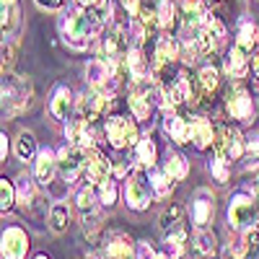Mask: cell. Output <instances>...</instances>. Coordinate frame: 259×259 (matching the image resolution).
<instances>
[{"instance_id":"obj_1","label":"cell","mask_w":259,"mask_h":259,"mask_svg":"<svg viewBox=\"0 0 259 259\" xmlns=\"http://www.w3.org/2000/svg\"><path fill=\"white\" fill-rule=\"evenodd\" d=\"M60 36L68 47L73 50H85L96 36H101V31L106 29L101 24V18L94 13V8H75L60 16Z\"/></svg>"},{"instance_id":"obj_2","label":"cell","mask_w":259,"mask_h":259,"mask_svg":"<svg viewBox=\"0 0 259 259\" xmlns=\"http://www.w3.org/2000/svg\"><path fill=\"white\" fill-rule=\"evenodd\" d=\"M226 223H228V228L236 231V233L259 223V200L254 197V192H251L249 187L236 189L231 197H228Z\"/></svg>"},{"instance_id":"obj_3","label":"cell","mask_w":259,"mask_h":259,"mask_svg":"<svg viewBox=\"0 0 259 259\" xmlns=\"http://www.w3.org/2000/svg\"><path fill=\"white\" fill-rule=\"evenodd\" d=\"M133 36L130 31H124L122 26H109L104 34H101V50H99V57L106 60L109 65L119 70V75H127V55L133 50Z\"/></svg>"},{"instance_id":"obj_4","label":"cell","mask_w":259,"mask_h":259,"mask_svg":"<svg viewBox=\"0 0 259 259\" xmlns=\"http://www.w3.org/2000/svg\"><path fill=\"white\" fill-rule=\"evenodd\" d=\"M122 192H124V205H127V210H133V212H145V210L150 207V202L156 200L145 166L133 168V171L124 177Z\"/></svg>"},{"instance_id":"obj_5","label":"cell","mask_w":259,"mask_h":259,"mask_svg":"<svg viewBox=\"0 0 259 259\" xmlns=\"http://www.w3.org/2000/svg\"><path fill=\"white\" fill-rule=\"evenodd\" d=\"M31 101V83L29 78L21 75H6L3 73V114L16 117L18 112H24Z\"/></svg>"},{"instance_id":"obj_6","label":"cell","mask_w":259,"mask_h":259,"mask_svg":"<svg viewBox=\"0 0 259 259\" xmlns=\"http://www.w3.org/2000/svg\"><path fill=\"white\" fill-rule=\"evenodd\" d=\"M104 138L114 150H127V148H135L140 140L138 133V124L135 119H130L124 114H112L104 124Z\"/></svg>"},{"instance_id":"obj_7","label":"cell","mask_w":259,"mask_h":259,"mask_svg":"<svg viewBox=\"0 0 259 259\" xmlns=\"http://www.w3.org/2000/svg\"><path fill=\"white\" fill-rule=\"evenodd\" d=\"M85 158H89V150L75 148L70 143H65L57 150V174L65 184H75L80 177H85Z\"/></svg>"},{"instance_id":"obj_8","label":"cell","mask_w":259,"mask_h":259,"mask_svg":"<svg viewBox=\"0 0 259 259\" xmlns=\"http://www.w3.org/2000/svg\"><path fill=\"white\" fill-rule=\"evenodd\" d=\"M212 150H215V156L226 158L228 163L244 158V153H246V140H244V135H241V130H239V127H231V124L218 127V130H215Z\"/></svg>"},{"instance_id":"obj_9","label":"cell","mask_w":259,"mask_h":259,"mask_svg":"<svg viewBox=\"0 0 259 259\" xmlns=\"http://www.w3.org/2000/svg\"><path fill=\"white\" fill-rule=\"evenodd\" d=\"M207 18H210V6H205V0H182L179 21L184 36H197V31L207 24Z\"/></svg>"},{"instance_id":"obj_10","label":"cell","mask_w":259,"mask_h":259,"mask_svg":"<svg viewBox=\"0 0 259 259\" xmlns=\"http://www.w3.org/2000/svg\"><path fill=\"white\" fill-rule=\"evenodd\" d=\"M75 106H78V117L89 119V122H96V119H101L106 112H109L112 94H104L99 89H89V91H83L78 96Z\"/></svg>"},{"instance_id":"obj_11","label":"cell","mask_w":259,"mask_h":259,"mask_svg":"<svg viewBox=\"0 0 259 259\" xmlns=\"http://www.w3.org/2000/svg\"><path fill=\"white\" fill-rule=\"evenodd\" d=\"M65 140L75 148H83V150H94L96 143H99V133L94 122L83 119V117H75V119H68L65 122Z\"/></svg>"},{"instance_id":"obj_12","label":"cell","mask_w":259,"mask_h":259,"mask_svg":"<svg viewBox=\"0 0 259 259\" xmlns=\"http://www.w3.org/2000/svg\"><path fill=\"white\" fill-rule=\"evenodd\" d=\"M226 114L236 122H244L249 124L254 119V99L246 89L236 85V89H228L226 94Z\"/></svg>"},{"instance_id":"obj_13","label":"cell","mask_w":259,"mask_h":259,"mask_svg":"<svg viewBox=\"0 0 259 259\" xmlns=\"http://www.w3.org/2000/svg\"><path fill=\"white\" fill-rule=\"evenodd\" d=\"M29 233L18 226H6L3 236H0V254L3 259H26L29 254Z\"/></svg>"},{"instance_id":"obj_14","label":"cell","mask_w":259,"mask_h":259,"mask_svg":"<svg viewBox=\"0 0 259 259\" xmlns=\"http://www.w3.org/2000/svg\"><path fill=\"white\" fill-rule=\"evenodd\" d=\"M135 244L124 231H109L101 241V259H133L135 256Z\"/></svg>"},{"instance_id":"obj_15","label":"cell","mask_w":259,"mask_h":259,"mask_svg":"<svg viewBox=\"0 0 259 259\" xmlns=\"http://www.w3.org/2000/svg\"><path fill=\"white\" fill-rule=\"evenodd\" d=\"M112 177H114V161L99 148L89 150V158H85V182L99 187L101 182L112 179Z\"/></svg>"},{"instance_id":"obj_16","label":"cell","mask_w":259,"mask_h":259,"mask_svg":"<svg viewBox=\"0 0 259 259\" xmlns=\"http://www.w3.org/2000/svg\"><path fill=\"white\" fill-rule=\"evenodd\" d=\"M189 218L194 228H207L215 218V197L207 189H197L189 202Z\"/></svg>"},{"instance_id":"obj_17","label":"cell","mask_w":259,"mask_h":259,"mask_svg":"<svg viewBox=\"0 0 259 259\" xmlns=\"http://www.w3.org/2000/svg\"><path fill=\"white\" fill-rule=\"evenodd\" d=\"M161 109H163V130L168 133V138L177 145H187L189 143V119H184L177 112V106H171V104H163Z\"/></svg>"},{"instance_id":"obj_18","label":"cell","mask_w":259,"mask_h":259,"mask_svg":"<svg viewBox=\"0 0 259 259\" xmlns=\"http://www.w3.org/2000/svg\"><path fill=\"white\" fill-rule=\"evenodd\" d=\"M57 174V153L47 145V148H39V153L34 158V179L41 187H50L55 182Z\"/></svg>"},{"instance_id":"obj_19","label":"cell","mask_w":259,"mask_h":259,"mask_svg":"<svg viewBox=\"0 0 259 259\" xmlns=\"http://www.w3.org/2000/svg\"><path fill=\"white\" fill-rule=\"evenodd\" d=\"M182 60L179 55V41L171 39L166 31L161 36H156V45H153V62L150 68H163V65H177Z\"/></svg>"},{"instance_id":"obj_20","label":"cell","mask_w":259,"mask_h":259,"mask_svg":"<svg viewBox=\"0 0 259 259\" xmlns=\"http://www.w3.org/2000/svg\"><path fill=\"white\" fill-rule=\"evenodd\" d=\"M70 109H73V91L68 85L57 83L52 94H50V114L57 122H68L70 119Z\"/></svg>"},{"instance_id":"obj_21","label":"cell","mask_w":259,"mask_h":259,"mask_svg":"<svg viewBox=\"0 0 259 259\" xmlns=\"http://www.w3.org/2000/svg\"><path fill=\"white\" fill-rule=\"evenodd\" d=\"M189 143H194L197 150H207L215 143V127L205 117H189Z\"/></svg>"},{"instance_id":"obj_22","label":"cell","mask_w":259,"mask_h":259,"mask_svg":"<svg viewBox=\"0 0 259 259\" xmlns=\"http://www.w3.org/2000/svg\"><path fill=\"white\" fill-rule=\"evenodd\" d=\"M223 68H226L228 78L241 80V78H246V73H249V68H251V57L233 45V47L226 52V57H223Z\"/></svg>"},{"instance_id":"obj_23","label":"cell","mask_w":259,"mask_h":259,"mask_svg":"<svg viewBox=\"0 0 259 259\" xmlns=\"http://www.w3.org/2000/svg\"><path fill=\"white\" fill-rule=\"evenodd\" d=\"M233 45L239 47L241 52H246V55H254V50H256V45H259V26L254 24V21H249V18H241Z\"/></svg>"},{"instance_id":"obj_24","label":"cell","mask_w":259,"mask_h":259,"mask_svg":"<svg viewBox=\"0 0 259 259\" xmlns=\"http://www.w3.org/2000/svg\"><path fill=\"white\" fill-rule=\"evenodd\" d=\"M127 75H130L133 83L150 75V62H148L140 45H133V50H130V55H127Z\"/></svg>"},{"instance_id":"obj_25","label":"cell","mask_w":259,"mask_h":259,"mask_svg":"<svg viewBox=\"0 0 259 259\" xmlns=\"http://www.w3.org/2000/svg\"><path fill=\"white\" fill-rule=\"evenodd\" d=\"M221 85V70L215 65H205L197 75V96H194V104H200V96H212Z\"/></svg>"},{"instance_id":"obj_26","label":"cell","mask_w":259,"mask_h":259,"mask_svg":"<svg viewBox=\"0 0 259 259\" xmlns=\"http://www.w3.org/2000/svg\"><path fill=\"white\" fill-rule=\"evenodd\" d=\"M207 6L221 21H241L244 16V0H207Z\"/></svg>"},{"instance_id":"obj_27","label":"cell","mask_w":259,"mask_h":259,"mask_svg":"<svg viewBox=\"0 0 259 259\" xmlns=\"http://www.w3.org/2000/svg\"><path fill=\"white\" fill-rule=\"evenodd\" d=\"M182 226H187V223H184V207H182V205H168V207L158 215V231H161V236L174 233V231H179Z\"/></svg>"},{"instance_id":"obj_28","label":"cell","mask_w":259,"mask_h":259,"mask_svg":"<svg viewBox=\"0 0 259 259\" xmlns=\"http://www.w3.org/2000/svg\"><path fill=\"white\" fill-rule=\"evenodd\" d=\"M148 177H150V187H153V197L156 200H166L171 197V192H174V179H171L163 168H156V166H150L148 168Z\"/></svg>"},{"instance_id":"obj_29","label":"cell","mask_w":259,"mask_h":259,"mask_svg":"<svg viewBox=\"0 0 259 259\" xmlns=\"http://www.w3.org/2000/svg\"><path fill=\"white\" fill-rule=\"evenodd\" d=\"M70 218H73V210L68 202H52L50 207V215H47V223H50V231L52 233H65L70 226Z\"/></svg>"},{"instance_id":"obj_30","label":"cell","mask_w":259,"mask_h":259,"mask_svg":"<svg viewBox=\"0 0 259 259\" xmlns=\"http://www.w3.org/2000/svg\"><path fill=\"white\" fill-rule=\"evenodd\" d=\"M187 241H189V228L182 226L179 231L163 236V251L168 256H174V259H182L187 254Z\"/></svg>"},{"instance_id":"obj_31","label":"cell","mask_w":259,"mask_h":259,"mask_svg":"<svg viewBox=\"0 0 259 259\" xmlns=\"http://www.w3.org/2000/svg\"><path fill=\"white\" fill-rule=\"evenodd\" d=\"M179 6H182V0H158L156 13H158L161 31H168V29L177 26V21H179Z\"/></svg>"},{"instance_id":"obj_32","label":"cell","mask_w":259,"mask_h":259,"mask_svg":"<svg viewBox=\"0 0 259 259\" xmlns=\"http://www.w3.org/2000/svg\"><path fill=\"white\" fill-rule=\"evenodd\" d=\"M192 244H194V251L202 254V256H215L218 249H221L218 246V236H215L210 228H197V231H194Z\"/></svg>"},{"instance_id":"obj_33","label":"cell","mask_w":259,"mask_h":259,"mask_svg":"<svg viewBox=\"0 0 259 259\" xmlns=\"http://www.w3.org/2000/svg\"><path fill=\"white\" fill-rule=\"evenodd\" d=\"M163 171H166V174L174 179V182H184L187 174H189V161H187L182 153H177V150H168L166 161H163Z\"/></svg>"},{"instance_id":"obj_34","label":"cell","mask_w":259,"mask_h":259,"mask_svg":"<svg viewBox=\"0 0 259 259\" xmlns=\"http://www.w3.org/2000/svg\"><path fill=\"white\" fill-rule=\"evenodd\" d=\"M16 197L21 207H31L36 200V179L29 174H18L16 177Z\"/></svg>"},{"instance_id":"obj_35","label":"cell","mask_w":259,"mask_h":259,"mask_svg":"<svg viewBox=\"0 0 259 259\" xmlns=\"http://www.w3.org/2000/svg\"><path fill=\"white\" fill-rule=\"evenodd\" d=\"M135 161H138V166H145V168L156 166L158 148H156V143H153V138H150V135H143L138 140V145H135Z\"/></svg>"},{"instance_id":"obj_36","label":"cell","mask_w":259,"mask_h":259,"mask_svg":"<svg viewBox=\"0 0 259 259\" xmlns=\"http://www.w3.org/2000/svg\"><path fill=\"white\" fill-rule=\"evenodd\" d=\"M36 153H39V148H36L34 133H29V130H21V133H18V140H16V156H18V161L34 163Z\"/></svg>"},{"instance_id":"obj_37","label":"cell","mask_w":259,"mask_h":259,"mask_svg":"<svg viewBox=\"0 0 259 259\" xmlns=\"http://www.w3.org/2000/svg\"><path fill=\"white\" fill-rule=\"evenodd\" d=\"M96 194H99V205L112 210L117 205V200H119V184L114 179H106V182H101L96 187Z\"/></svg>"},{"instance_id":"obj_38","label":"cell","mask_w":259,"mask_h":259,"mask_svg":"<svg viewBox=\"0 0 259 259\" xmlns=\"http://www.w3.org/2000/svg\"><path fill=\"white\" fill-rule=\"evenodd\" d=\"M18 205V197H16V182L11 179H0V212H11L13 207Z\"/></svg>"},{"instance_id":"obj_39","label":"cell","mask_w":259,"mask_h":259,"mask_svg":"<svg viewBox=\"0 0 259 259\" xmlns=\"http://www.w3.org/2000/svg\"><path fill=\"white\" fill-rule=\"evenodd\" d=\"M96 202H99V194H96V187L94 184H85L75 192V205L80 212H91L96 210Z\"/></svg>"},{"instance_id":"obj_40","label":"cell","mask_w":259,"mask_h":259,"mask_svg":"<svg viewBox=\"0 0 259 259\" xmlns=\"http://www.w3.org/2000/svg\"><path fill=\"white\" fill-rule=\"evenodd\" d=\"M3 3V36H11L18 26V0H0Z\"/></svg>"},{"instance_id":"obj_41","label":"cell","mask_w":259,"mask_h":259,"mask_svg":"<svg viewBox=\"0 0 259 259\" xmlns=\"http://www.w3.org/2000/svg\"><path fill=\"white\" fill-rule=\"evenodd\" d=\"M207 168H210L212 179L218 182V184H228V182H231V163H228L226 158L212 156V158H210V163H207Z\"/></svg>"},{"instance_id":"obj_42","label":"cell","mask_w":259,"mask_h":259,"mask_svg":"<svg viewBox=\"0 0 259 259\" xmlns=\"http://www.w3.org/2000/svg\"><path fill=\"white\" fill-rule=\"evenodd\" d=\"M239 233H241V239H244V246H246L249 256L256 254L259 251V226H249V228H244Z\"/></svg>"},{"instance_id":"obj_43","label":"cell","mask_w":259,"mask_h":259,"mask_svg":"<svg viewBox=\"0 0 259 259\" xmlns=\"http://www.w3.org/2000/svg\"><path fill=\"white\" fill-rule=\"evenodd\" d=\"M244 156H246L249 166H259V133L246 138V153Z\"/></svg>"},{"instance_id":"obj_44","label":"cell","mask_w":259,"mask_h":259,"mask_svg":"<svg viewBox=\"0 0 259 259\" xmlns=\"http://www.w3.org/2000/svg\"><path fill=\"white\" fill-rule=\"evenodd\" d=\"M80 226H83L85 233L99 231V226H101V215H99L96 210H91V212H80Z\"/></svg>"},{"instance_id":"obj_45","label":"cell","mask_w":259,"mask_h":259,"mask_svg":"<svg viewBox=\"0 0 259 259\" xmlns=\"http://www.w3.org/2000/svg\"><path fill=\"white\" fill-rule=\"evenodd\" d=\"M133 259H161V254L156 251V246H150V241H138Z\"/></svg>"},{"instance_id":"obj_46","label":"cell","mask_w":259,"mask_h":259,"mask_svg":"<svg viewBox=\"0 0 259 259\" xmlns=\"http://www.w3.org/2000/svg\"><path fill=\"white\" fill-rule=\"evenodd\" d=\"M228 254H231L233 259H246V256H249V251H246V246H244V239H241V233H239V236H236V239L231 241Z\"/></svg>"},{"instance_id":"obj_47","label":"cell","mask_w":259,"mask_h":259,"mask_svg":"<svg viewBox=\"0 0 259 259\" xmlns=\"http://www.w3.org/2000/svg\"><path fill=\"white\" fill-rule=\"evenodd\" d=\"M11 65H13V45L3 39V73L11 70Z\"/></svg>"},{"instance_id":"obj_48","label":"cell","mask_w":259,"mask_h":259,"mask_svg":"<svg viewBox=\"0 0 259 259\" xmlns=\"http://www.w3.org/2000/svg\"><path fill=\"white\" fill-rule=\"evenodd\" d=\"M34 3L41 8V11H60L65 6V0H34Z\"/></svg>"},{"instance_id":"obj_49","label":"cell","mask_w":259,"mask_h":259,"mask_svg":"<svg viewBox=\"0 0 259 259\" xmlns=\"http://www.w3.org/2000/svg\"><path fill=\"white\" fill-rule=\"evenodd\" d=\"M8 150H11V143H8V135L6 133H0V158H8Z\"/></svg>"},{"instance_id":"obj_50","label":"cell","mask_w":259,"mask_h":259,"mask_svg":"<svg viewBox=\"0 0 259 259\" xmlns=\"http://www.w3.org/2000/svg\"><path fill=\"white\" fill-rule=\"evenodd\" d=\"M251 73L259 80V50H254V55H251Z\"/></svg>"},{"instance_id":"obj_51","label":"cell","mask_w":259,"mask_h":259,"mask_svg":"<svg viewBox=\"0 0 259 259\" xmlns=\"http://www.w3.org/2000/svg\"><path fill=\"white\" fill-rule=\"evenodd\" d=\"M75 3L80 6V8H94V6H99L101 0H75Z\"/></svg>"},{"instance_id":"obj_52","label":"cell","mask_w":259,"mask_h":259,"mask_svg":"<svg viewBox=\"0 0 259 259\" xmlns=\"http://www.w3.org/2000/svg\"><path fill=\"white\" fill-rule=\"evenodd\" d=\"M31 259H52V256H50V254H34Z\"/></svg>"},{"instance_id":"obj_53","label":"cell","mask_w":259,"mask_h":259,"mask_svg":"<svg viewBox=\"0 0 259 259\" xmlns=\"http://www.w3.org/2000/svg\"><path fill=\"white\" fill-rule=\"evenodd\" d=\"M161 259H174V256H168V254H161Z\"/></svg>"},{"instance_id":"obj_54","label":"cell","mask_w":259,"mask_h":259,"mask_svg":"<svg viewBox=\"0 0 259 259\" xmlns=\"http://www.w3.org/2000/svg\"><path fill=\"white\" fill-rule=\"evenodd\" d=\"M207 259H215V256H207Z\"/></svg>"}]
</instances>
